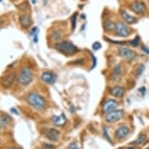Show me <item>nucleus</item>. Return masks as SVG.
<instances>
[{"label":"nucleus","instance_id":"2","mask_svg":"<svg viewBox=\"0 0 149 149\" xmlns=\"http://www.w3.org/2000/svg\"><path fill=\"white\" fill-rule=\"evenodd\" d=\"M55 48L59 52H60L62 53L66 54V55H72V54L77 52V47L74 45L72 44L71 42H67V41L57 43L55 45Z\"/></svg>","mask_w":149,"mask_h":149},{"label":"nucleus","instance_id":"11","mask_svg":"<svg viewBox=\"0 0 149 149\" xmlns=\"http://www.w3.org/2000/svg\"><path fill=\"white\" fill-rule=\"evenodd\" d=\"M16 78V75L14 73H11L10 74H8L6 76H5L2 80V84L4 88H10V86L12 85Z\"/></svg>","mask_w":149,"mask_h":149},{"label":"nucleus","instance_id":"28","mask_svg":"<svg viewBox=\"0 0 149 149\" xmlns=\"http://www.w3.org/2000/svg\"><path fill=\"white\" fill-rule=\"evenodd\" d=\"M142 49L144 50L145 52H147V53H148L149 54V49H147L146 47L145 46H142Z\"/></svg>","mask_w":149,"mask_h":149},{"label":"nucleus","instance_id":"17","mask_svg":"<svg viewBox=\"0 0 149 149\" xmlns=\"http://www.w3.org/2000/svg\"><path fill=\"white\" fill-rule=\"evenodd\" d=\"M20 22L23 27H28L31 24V20L29 16L27 15H23L20 17Z\"/></svg>","mask_w":149,"mask_h":149},{"label":"nucleus","instance_id":"31","mask_svg":"<svg viewBox=\"0 0 149 149\" xmlns=\"http://www.w3.org/2000/svg\"><path fill=\"white\" fill-rule=\"evenodd\" d=\"M145 149H149V147H148V148H145Z\"/></svg>","mask_w":149,"mask_h":149},{"label":"nucleus","instance_id":"5","mask_svg":"<svg viewBox=\"0 0 149 149\" xmlns=\"http://www.w3.org/2000/svg\"><path fill=\"white\" fill-rule=\"evenodd\" d=\"M115 31L118 36L120 37H127L130 34V31L128 27L122 22H119L116 24Z\"/></svg>","mask_w":149,"mask_h":149},{"label":"nucleus","instance_id":"22","mask_svg":"<svg viewBox=\"0 0 149 149\" xmlns=\"http://www.w3.org/2000/svg\"><path fill=\"white\" fill-rule=\"evenodd\" d=\"M138 44H139V38L138 37H136L134 39H133L131 42H130V45H131L134 47L137 46Z\"/></svg>","mask_w":149,"mask_h":149},{"label":"nucleus","instance_id":"4","mask_svg":"<svg viewBox=\"0 0 149 149\" xmlns=\"http://www.w3.org/2000/svg\"><path fill=\"white\" fill-rule=\"evenodd\" d=\"M124 113L122 110H114L111 113L106 114L105 116V121L108 123H115L118 120H120L123 116Z\"/></svg>","mask_w":149,"mask_h":149},{"label":"nucleus","instance_id":"24","mask_svg":"<svg viewBox=\"0 0 149 149\" xmlns=\"http://www.w3.org/2000/svg\"><path fill=\"white\" fill-rule=\"evenodd\" d=\"M101 47H102V45H101L100 42H95V43H94V44L92 45V49H94V50H95V51L98 50V49H100Z\"/></svg>","mask_w":149,"mask_h":149},{"label":"nucleus","instance_id":"9","mask_svg":"<svg viewBox=\"0 0 149 149\" xmlns=\"http://www.w3.org/2000/svg\"><path fill=\"white\" fill-rule=\"evenodd\" d=\"M45 137H46L49 141L56 142L58 141V140H59L60 134H59V130L54 129V128H50V129L47 130L46 131H45Z\"/></svg>","mask_w":149,"mask_h":149},{"label":"nucleus","instance_id":"25","mask_svg":"<svg viewBox=\"0 0 149 149\" xmlns=\"http://www.w3.org/2000/svg\"><path fill=\"white\" fill-rule=\"evenodd\" d=\"M120 71H121V68H120V65H118L114 69V76H119L120 74Z\"/></svg>","mask_w":149,"mask_h":149},{"label":"nucleus","instance_id":"27","mask_svg":"<svg viewBox=\"0 0 149 149\" xmlns=\"http://www.w3.org/2000/svg\"><path fill=\"white\" fill-rule=\"evenodd\" d=\"M44 148L45 149H55V147H54L52 144H44Z\"/></svg>","mask_w":149,"mask_h":149},{"label":"nucleus","instance_id":"18","mask_svg":"<svg viewBox=\"0 0 149 149\" xmlns=\"http://www.w3.org/2000/svg\"><path fill=\"white\" fill-rule=\"evenodd\" d=\"M147 139V136L145 134H141L138 136L137 139H136L134 141H133L131 144H143Z\"/></svg>","mask_w":149,"mask_h":149},{"label":"nucleus","instance_id":"13","mask_svg":"<svg viewBox=\"0 0 149 149\" xmlns=\"http://www.w3.org/2000/svg\"><path fill=\"white\" fill-rule=\"evenodd\" d=\"M124 88H123V87H120V86L114 87L110 91L111 95L116 97V98H121V97H123V96L124 95Z\"/></svg>","mask_w":149,"mask_h":149},{"label":"nucleus","instance_id":"20","mask_svg":"<svg viewBox=\"0 0 149 149\" xmlns=\"http://www.w3.org/2000/svg\"><path fill=\"white\" fill-rule=\"evenodd\" d=\"M52 39L58 41L61 38V33H60V31H55L52 34Z\"/></svg>","mask_w":149,"mask_h":149},{"label":"nucleus","instance_id":"8","mask_svg":"<svg viewBox=\"0 0 149 149\" xmlns=\"http://www.w3.org/2000/svg\"><path fill=\"white\" fill-rule=\"evenodd\" d=\"M131 10L137 14L144 13L146 10V5L142 1H134L130 6Z\"/></svg>","mask_w":149,"mask_h":149},{"label":"nucleus","instance_id":"21","mask_svg":"<svg viewBox=\"0 0 149 149\" xmlns=\"http://www.w3.org/2000/svg\"><path fill=\"white\" fill-rule=\"evenodd\" d=\"M144 68H145L144 65H143V64L140 65L139 67L137 69V72H136V74H137V76H141V75L142 73L144 72Z\"/></svg>","mask_w":149,"mask_h":149},{"label":"nucleus","instance_id":"15","mask_svg":"<svg viewBox=\"0 0 149 149\" xmlns=\"http://www.w3.org/2000/svg\"><path fill=\"white\" fill-rule=\"evenodd\" d=\"M121 16H122L123 19L129 24H133L137 23V19L133 16H131V15H130L129 13H127L126 11H122L121 12Z\"/></svg>","mask_w":149,"mask_h":149},{"label":"nucleus","instance_id":"1","mask_svg":"<svg viewBox=\"0 0 149 149\" xmlns=\"http://www.w3.org/2000/svg\"><path fill=\"white\" fill-rule=\"evenodd\" d=\"M27 102L29 103V105L38 110L45 109L46 106V102H45V98L38 94H34V93L30 94L27 96Z\"/></svg>","mask_w":149,"mask_h":149},{"label":"nucleus","instance_id":"23","mask_svg":"<svg viewBox=\"0 0 149 149\" xmlns=\"http://www.w3.org/2000/svg\"><path fill=\"white\" fill-rule=\"evenodd\" d=\"M77 16V14L75 13V15H73V17H72V29L73 30H75V28H76Z\"/></svg>","mask_w":149,"mask_h":149},{"label":"nucleus","instance_id":"6","mask_svg":"<svg viewBox=\"0 0 149 149\" xmlns=\"http://www.w3.org/2000/svg\"><path fill=\"white\" fill-rule=\"evenodd\" d=\"M119 103L114 99H108L105 102V104L102 106L103 113L107 114L109 113H111L118 107Z\"/></svg>","mask_w":149,"mask_h":149},{"label":"nucleus","instance_id":"7","mask_svg":"<svg viewBox=\"0 0 149 149\" xmlns=\"http://www.w3.org/2000/svg\"><path fill=\"white\" fill-rule=\"evenodd\" d=\"M119 55H120V56L125 59H127V60H132L137 56L136 52L128 48H121L119 50Z\"/></svg>","mask_w":149,"mask_h":149},{"label":"nucleus","instance_id":"19","mask_svg":"<svg viewBox=\"0 0 149 149\" xmlns=\"http://www.w3.org/2000/svg\"><path fill=\"white\" fill-rule=\"evenodd\" d=\"M116 27V24L113 21H107V22H105V28L107 31H112V30L115 29Z\"/></svg>","mask_w":149,"mask_h":149},{"label":"nucleus","instance_id":"3","mask_svg":"<svg viewBox=\"0 0 149 149\" xmlns=\"http://www.w3.org/2000/svg\"><path fill=\"white\" fill-rule=\"evenodd\" d=\"M33 80V73L31 70L28 67H24L18 74V81L24 86L28 85Z\"/></svg>","mask_w":149,"mask_h":149},{"label":"nucleus","instance_id":"33","mask_svg":"<svg viewBox=\"0 0 149 149\" xmlns=\"http://www.w3.org/2000/svg\"><path fill=\"white\" fill-rule=\"evenodd\" d=\"M148 1H149V0H148Z\"/></svg>","mask_w":149,"mask_h":149},{"label":"nucleus","instance_id":"32","mask_svg":"<svg viewBox=\"0 0 149 149\" xmlns=\"http://www.w3.org/2000/svg\"><path fill=\"white\" fill-rule=\"evenodd\" d=\"M128 149H134V148H128Z\"/></svg>","mask_w":149,"mask_h":149},{"label":"nucleus","instance_id":"30","mask_svg":"<svg viewBox=\"0 0 149 149\" xmlns=\"http://www.w3.org/2000/svg\"><path fill=\"white\" fill-rule=\"evenodd\" d=\"M10 149H19V148H10Z\"/></svg>","mask_w":149,"mask_h":149},{"label":"nucleus","instance_id":"16","mask_svg":"<svg viewBox=\"0 0 149 149\" xmlns=\"http://www.w3.org/2000/svg\"><path fill=\"white\" fill-rule=\"evenodd\" d=\"M11 122V118L8 115L2 114L0 115V128H5Z\"/></svg>","mask_w":149,"mask_h":149},{"label":"nucleus","instance_id":"12","mask_svg":"<svg viewBox=\"0 0 149 149\" xmlns=\"http://www.w3.org/2000/svg\"><path fill=\"white\" fill-rule=\"evenodd\" d=\"M42 81L45 82V83L52 84H54L56 82V76L53 73H52V72L46 71V72H44L42 74Z\"/></svg>","mask_w":149,"mask_h":149},{"label":"nucleus","instance_id":"10","mask_svg":"<svg viewBox=\"0 0 149 149\" xmlns=\"http://www.w3.org/2000/svg\"><path fill=\"white\" fill-rule=\"evenodd\" d=\"M130 133V129L129 127L125 126V125H122L116 130L115 133V137L117 139H123L129 134Z\"/></svg>","mask_w":149,"mask_h":149},{"label":"nucleus","instance_id":"29","mask_svg":"<svg viewBox=\"0 0 149 149\" xmlns=\"http://www.w3.org/2000/svg\"><path fill=\"white\" fill-rule=\"evenodd\" d=\"M42 2L44 3V5H45V4H47V3L49 2V0H42Z\"/></svg>","mask_w":149,"mask_h":149},{"label":"nucleus","instance_id":"26","mask_svg":"<svg viewBox=\"0 0 149 149\" xmlns=\"http://www.w3.org/2000/svg\"><path fill=\"white\" fill-rule=\"evenodd\" d=\"M68 149H80L79 148L78 145L77 144L76 142H73V143H71L68 147Z\"/></svg>","mask_w":149,"mask_h":149},{"label":"nucleus","instance_id":"14","mask_svg":"<svg viewBox=\"0 0 149 149\" xmlns=\"http://www.w3.org/2000/svg\"><path fill=\"white\" fill-rule=\"evenodd\" d=\"M52 122L56 126H63L66 122V116L62 114L60 116H55L52 117Z\"/></svg>","mask_w":149,"mask_h":149}]
</instances>
